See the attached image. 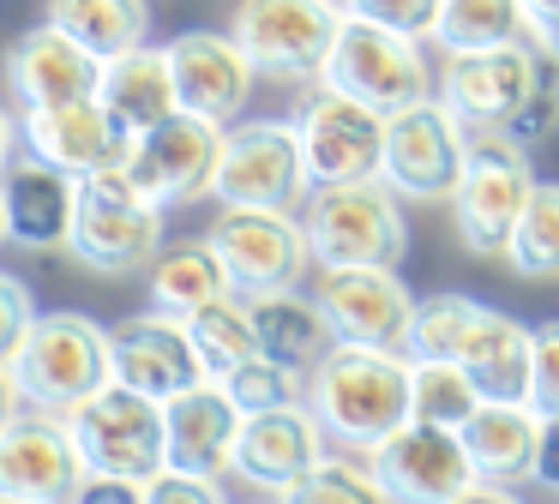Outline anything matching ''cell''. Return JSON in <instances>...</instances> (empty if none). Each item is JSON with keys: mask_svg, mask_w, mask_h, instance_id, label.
<instances>
[{"mask_svg": "<svg viewBox=\"0 0 559 504\" xmlns=\"http://www.w3.org/2000/svg\"><path fill=\"white\" fill-rule=\"evenodd\" d=\"M307 408L319 415L325 439L373 456L391 432L415 420V360L403 348L331 343V355L307 372Z\"/></svg>", "mask_w": 559, "mask_h": 504, "instance_id": "obj_1", "label": "cell"}, {"mask_svg": "<svg viewBox=\"0 0 559 504\" xmlns=\"http://www.w3.org/2000/svg\"><path fill=\"white\" fill-rule=\"evenodd\" d=\"M13 379L25 408H49V415H73L85 396H97L115 379L109 367V324H97L91 312L55 307L37 312L25 331V343L13 348Z\"/></svg>", "mask_w": 559, "mask_h": 504, "instance_id": "obj_2", "label": "cell"}, {"mask_svg": "<svg viewBox=\"0 0 559 504\" xmlns=\"http://www.w3.org/2000/svg\"><path fill=\"white\" fill-rule=\"evenodd\" d=\"M163 235H169V211L151 204L133 187L127 168H103V175L79 180V216H73V252L85 271L97 276H139L157 264Z\"/></svg>", "mask_w": 559, "mask_h": 504, "instance_id": "obj_3", "label": "cell"}, {"mask_svg": "<svg viewBox=\"0 0 559 504\" xmlns=\"http://www.w3.org/2000/svg\"><path fill=\"white\" fill-rule=\"evenodd\" d=\"M301 228L319 271L343 264H403L409 252V223L397 211V192L385 180H343V187H313L301 204Z\"/></svg>", "mask_w": 559, "mask_h": 504, "instance_id": "obj_4", "label": "cell"}, {"mask_svg": "<svg viewBox=\"0 0 559 504\" xmlns=\"http://www.w3.org/2000/svg\"><path fill=\"white\" fill-rule=\"evenodd\" d=\"M554 55L559 48L535 43V36L493 43V48H457V55H445L439 96L469 132H511L518 115L530 108V96L542 91Z\"/></svg>", "mask_w": 559, "mask_h": 504, "instance_id": "obj_5", "label": "cell"}, {"mask_svg": "<svg viewBox=\"0 0 559 504\" xmlns=\"http://www.w3.org/2000/svg\"><path fill=\"white\" fill-rule=\"evenodd\" d=\"M530 192H535V168L523 156V144L511 132H475L469 163L457 175V192L445 199L451 223H457V240L475 259H506L511 228H518Z\"/></svg>", "mask_w": 559, "mask_h": 504, "instance_id": "obj_6", "label": "cell"}, {"mask_svg": "<svg viewBox=\"0 0 559 504\" xmlns=\"http://www.w3.org/2000/svg\"><path fill=\"white\" fill-rule=\"evenodd\" d=\"M319 84H331L343 96H361L379 115H397L409 103L439 96L421 36H403V31L373 24V19H349V12H343V31L331 43V60H325V79Z\"/></svg>", "mask_w": 559, "mask_h": 504, "instance_id": "obj_7", "label": "cell"}, {"mask_svg": "<svg viewBox=\"0 0 559 504\" xmlns=\"http://www.w3.org/2000/svg\"><path fill=\"white\" fill-rule=\"evenodd\" d=\"M79 456L91 475H121V480H151L169 468V427H163V403L133 384H103L97 396L67 415Z\"/></svg>", "mask_w": 559, "mask_h": 504, "instance_id": "obj_8", "label": "cell"}, {"mask_svg": "<svg viewBox=\"0 0 559 504\" xmlns=\"http://www.w3.org/2000/svg\"><path fill=\"white\" fill-rule=\"evenodd\" d=\"M229 31L253 55L259 79L319 84L343 31V0H241Z\"/></svg>", "mask_w": 559, "mask_h": 504, "instance_id": "obj_9", "label": "cell"}, {"mask_svg": "<svg viewBox=\"0 0 559 504\" xmlns=\"http://www.w3.org/2000/svg\"><path fill=\"white\" fill-rule=\"evenodd\" d=\"M211 252L223 259L235 295H265V288H301L313 247L295 211H265V204H217L205 228Z\"/></svg>", "mask_w": 559, "mask_h": 504, "instance_id": "obj_10", "label": "cell"}, {"mask_svg": "<svg viewBox=\"0 0 559 504\" xmlns=\"http://www.w3.org/2000/svg\"><path fill=\"white\" fill-rule=\"evenodd\" d=\"M313 180H307L301 132L295 120H235L223 132L217 180L211 199L217 204H265V211H295L307 204Z\"/></svg>", "mask_w": 559, "mask_h": 504, "instance_id": "obj_11", "label": "cell"}, {"mask_svg": "<svg viewBox=\"0 0 559 504\" xmlns=\"http://www.w3.org/2000/svg\"><path fill=\"white\" fill-rule=\"evenodd\" d=\"M469 139L475 132L445 108V96L397 108L385 120V168H379V180L397 199H421V204L451 199L463 163H469Z\"/></svg>", "mask_w": 559, "mask_h": 504, "instance_id": "obj_12", "label": "cell"}, {"mask_svg": "<svg viewBox=\"0 0 559 504\" xmlns=\"http://www.w3.org/2000/svg\"><path fill=\"white\" fill-rule=\"evenodd\" d=\"M385 120L373 103L343 96L331 84H319L295 115L301 132V156H307V180L313 187H343V180H379L385 168Z\"/></svg>", "mask_w": 559, "mask_h": 504, "instance_id": "obj_13", "label": "cell"}, {"mask_svg": "<svg viewBox=\"0 0 559 504\" xmlns=\"http://www.w3.org/2000/svg\"><path fill=\"white\" fill-rule=\"evenodd\" d=\"M223 132H229V127H217V120H205V115H187V108H175L169 120H157V127L139 132L121 168L133 175V187L145 192L151 204H163V211H175V204H193V199H211L217 156H223Z\"/></svg>", "mask_w": 559, "mask_h": 504, "instance_id": "obj_14", "label": "cell"}, {"mask_svg": "<svg viewBox=\"0 0 559 504\" xmlns=\"http://www.w3.org/2000/svg\"><path fill=\"white\" fill-rule=\"evenodd\" d=\"M0 84H7V103L19 115H37V108H61V103H85L103 84V55H91L79 36H67L61 24H31L7 43L0 55Z\"/></svg>", "mask_w": 559, "mask_h": 504, "instance_id": "obj_15", "label": "cell"}, {"mask_svg": "<svg viewBox=\"0 0 559 504\" xmlns=\"http://www.w3.org/2000/svg\"><path fill=\"white\" fill-rule=\"evenodd\" d=\"M313 295H319V307H325L337 343L409 348L415 295L403 288L397 264H343V271H319Z\"/></svg>", "mask_w": 559, "mask_h": 504, "instance_id": "obj_16", "label": "cell"}, {"mask_svg": "<svg viewBox=\"0 0 559 504\" xmlns=\"http://www.w3.org/2000/svg\"><path fill=\"white\" fill-rule=\"evenodd\" d=\"M85 480L67 415L49 408H19L0 427V499H37V504H67L73 487Z\"/></svg>", "mask_w": 559, "mask_h": 504, "instance_id": "obj_17", "label": "cell"}, {"mask_svg": "<svg viewBox=\"0 0 559 504\" xmlns=\"http://www.w3.org/2000/svg\"><path fill=\"white\" fill-rule=\"evenodd\" d=\"M367 463H373L379 480H385L391 504H451L475 480V463H469V451H463V432L427 427V420L397 427Z\"/></svg>", "mask_w": 559, "mask_h": 504, "instance_id": "obj_18", "label": "cell"}, {"mask_svg": "<svg viewBox=\"0 0 559 504\" xmlns=\"http://www.w3.org/2000/svg\"><path fill=\"white\" fill-rule=\"evenodd\" d=\"M109 367H115V384H133V391L157 396V403H169V396L193 391L205 379L193 336H187V319L157 312V307L127 312L121 324H109Z\"/></svg>", "mask_w": 559, "mask_h": 504, "instance_id": "obj_19", "label": "cell"}, {"mask_svg": "<svg viewBox=\"0 0 559 504\" xmlns=\"http://www.w3.org/2000/svg\"><path fill=\"white\" fill-rule=\"evenodd\" d=\"M319 456H325L319 415L307 403H289V408H265V415H241L229 475L247 480L253 492H265V499H283Z\"/></svg>", "mask_w": 559, "mask_h": 504, "instance_id": "obj_20", "label": "cell"}, {"mask_svg": "<svg viewBox=\"0 0 559 504\" xmlns=\"http://www.w3.org/2000/svg\"><path fill=\"white\" fill-rule=\"evenodd\" d=\"M169 67H175V96L187 115H205L217 127H235L253 96V55L235 43V31H181L169 36Z\"/></svg>", "mask_w": 559, "mask_h": 504, "instance_id": "obj_21", "label": "cell"}, {"mask_svg": "<svg viewBox=\"0 0 559 504\" xmlns=\"http://www.w3.org/2000/svg\"><path fill=\"white\" fill-rule=\"evenodd\" d=\"M19 139L37 163L61 168V175L85 180V175H103V168H121L127 151H133V132L97 103H61V108H37V115H19Z\"/></svg>", "mask_w": 559, "mask_h": 504, "instance_id": "obj_22", "label": "cell"}, {"mask_svg": "<svg viewBox=\"0 0 559 504\" xmlns=\"http://www.w3.org/2000/svg\"><path fill=\"white\" fill-rule=\"evenodd\" d=\"M0 199H7V228H13L19 252H67L79 216V180L61 168L37 163L19 151V163L0 175Z\"/></svg>", "mask_w": 559, "mask_h": 504, "instance_id": "obj_23", "label": "cell"}, {"mask_svg": "<svg viewBox=\"0 0 559 504\" xmlns=\"http://www.w3.org/2000/svg\"><path fill=\"white\" fill-rule=\"evenodd\" d=\"M163 427H169V468L181 475L223 480L235 456V432H241V408L223 391V379H199L193 391L163 403Z\"/></svg>", "mask_w": 559, "mask_h": 504, "instance_id": "obj_24", "label": "cell"}, {"mask_svg": "<svg viewBox=\"0 0 559 504\" xmlns=\"http://www.w3.org/2000/svg\"><path fill=\"white\" fill-rule=\"evenodd\" d=\"M463 451L475 463V480H535V444H542V408L535 403H506V396H481L469 420H463Z\"/></svg>", "mask_w": 559, "mask_h": 504, "instance_id": "obj_25", "label": "cell"}, {"mask_svg": "<svg viewBox=\"0 0 559 504\" xmlns=\"http://www.w3.org/2000/svg\"><path fill=\"white\" fill-rule=\"evenodd\" d=\"M457 367L481 384V396H506V403H530V372H535V324L511 319V312L481 307L457 348Z\"/></svg>", "mask_w": 559, "mask_h": 504, "instance_id": "obj_26", "label": "cell"}, {"mask_svg": "<svg viewBox=\"0 0 559 504\" xmlns=\"http://www.w3.org/2000/svg\"><path fill=\"white\" fill-rule=\"evenodd\" d=\"M97 103L109 108L115 120H121L127 132H145L157 127V120H169L175 108H181V96H175V67H169V48H127V55L103 60V84H97Z\"/></svg>", "mask_w": 559, "mask_h": 504, "instance_id": "obj_27", "label": "cell"}, {"mask_svg": "<svg viewBox=\"0 0 559 504\" xmlns=\"http://www.w3.org/2000/svg\"><path fill=\"white\" fill-rule=\"evenodd\" d=\"M247 307H253L259 355L283 360V367H295V372H313L319 360L331 355V343H337L319 295H301V288H265V295H247Z\"/></svg>", "mask_w": 559, "mask_h": 504, "instance_id": "obj_28", "label": "cell"}, {"mask_svg": "<svg viewBox=\"0 0 559 504\" xmlns=\"http://www.w3.org/2000/svg\"><path fill=\"white\" fill-rule=\"evenodd\" d=\"M145 295L157 312H175V319H187V312H199L205 300L229 295V271H223V259L211 252V240H193V247H163L157 264L145 271Z\"/></svg>", "mask_w": 559, "mask_h": 504, "instance_id": "obj_29", "label": "cell"}, {"mask_svg": "<svg viewBox=\"0 0 559 504\" xmlns=\"http://www.w3.org/2000/svg\"><path fill=\"white\" fill-rule=\"evenodd\" d=\"M43 19L61 24L67 36H79L91 55L115 60L151 36V0H49Z\"/></svg>", "mask_w": 559, "mask_h": 504, "instance_id": "obj_30", "label": "cell"}, {"mask_svg": "<svg viewBox=\"0 0 559 504\" xmlns=\"http://www.w3.org/2000/svg\"><path fill=\"white\" fill-rule=\"evenodd\" d=\"M187 336H193V355L205 367V379H229L235 367L259 355V331H253V307L247 295H217L199 312H187Z\"/></svg>", "mask_w": 559, "mask_h": 504, "instance_id": "obj_31", "label": "cell"}, {"mask_svg": "<svg viewBox=\"0 0 559 504\" xmlns=\"http://www.w3.org/2000/svg\"><path fill=\"white\" fill-rule=\"evenodd\" d=\"M506 264L523 283H559V180H535L518 228H511Z\"/></svg>", "mask_w": 559, "mask_h": 504, "instance_id": "obj_32", "label": "cell"}, {"mask_svg": "<svg viewBox=\"0 0 559 504\" xmlns=\"http://www.w3.org/2000/svg\"><path fill=\"white\" fill-rule=\"evenodd\" d=\"M283 504H391V492L361 451H337V456L325 451L289 492H283Z\"/></svg>", "mask_w": 559, "mask_h": 504, "instance_id": "obj_33", "label": "cell"}, {"mask_svg": "<svg viewBox=\"0 0 559 504\" xmlns=\"http://www.w3.org/2000/svg\"><path fill=\"white\" fill-rule=\"evenodd\" d=\"M518 36H530L523 0H445L433 43L445 55H457V48H493V43H518Z\"/></svg>", "mask_w": 559, "mask_h": 504, "instance_id": "obj_34", "label": "cell"}, {"mask_svg": "<svg viewBox=\"0 0 559 504\" xmlns=\"http://www.w3.org/2000/svg\"><path fill=\"white\" fill-rule=\"evenodd\" d=\"M475 408H481V384L457 360H415V420L457 432Z\"/></svg>", "mask_w": 559, "mask_h": 504, "instance_id": "obj_35", "label": "cell"}, {"mask_svg": "<svg viewBox=\"0 0 559 504\" xmlns=\"http://www.w3.org/2000/svg\"><path fill=\"white\" fill-rule=\"evenodd\" d=\"M481 300L469 295H433V300H415V324H409V360H457L463 336H469Z\"/></svg>", "mask_w": 559, "mask_h": 504, "instance_id": "obj_36", "label": "cell"}, {"mask_svg": "<svg viewBox=\"0 0 559 504\" xmlns=\"http://www.w3.org/2000/svg\"><path fill=\"white\" fill-rule=\"evenodd\" d=\"M223 391L235 396L241 415H265V408H289V403H307V372L283 367L271 355H253L247 367H235L223 379Z\"/></svg>", "mask_w": 559, "mask_h": 504, "instance_id": "obj_37", "label": "cell"}, {"mask_svg": "<svg viewBox=\"0 0 559 504\" xmlns=\"http://www.w3.org/2000/svg\"><path fill=\"white\" fill-rule=\"evenodd\" d=\"M343 12H349V19H373V24H391V31H403V36L433 43L445 0H343Z\"/></svg>", "mask_w": 559, "mask_h": 504, "instance_id": "obj_38", "label": "cell"}, {"mask_svg": "<svg viewBox=\"0 0 559 504\" xmlns=\"http://www.w3.org/2000/svg\"><path fill=\"white\" fill-rule=\"evenodd\" d=\"M31 319H37V295H31L25 276L0 271V360H13V348L25 343Z\"/></svg>", "mask_w": 559, "mask_h": 504, "instance_id": "obj_39", "label": "cell"}, {"mask_svg": "<svg viewBox=\"0 0 559 504\" xmlns=\"http://www.w3.org/2000/svg\"><path fill=\"white\" fill-rule=\"evenodd\" d=\"M530 403L542 415H559V319L535 324V372H530Z\"/></svg>", "mask_w": 559, "mask_h": 504, "instance_id": "obj_40", "label": "cell"}, {"mask_svg": "<svg viewBox=\"0 0 559 504\" xmlns=\"http://www.w3.org/2000/svg\"><path fill=\"white\" fill-rule=\"evenodd\" d=\"M145 504H229L217 480L205 475H181V468H163L145 480Z\"/></svg>", "mask_w": 559, "mask_h": 504, "instance_id": "obj_41", "label": "cell"}, {"mask_svg": "<svg viewBox=\"0 0 559 504\" xmlns=\"http://www.w3.org/2000/svg\"><path fill=\"white\" fill-rule=\"evenodd\" d=\"M67 504H145V480H121V475H91L73 487Z\"/></svg>", "mask_w": 559, "mask_h": 504, "instance_id": "obj_42", "label": "cell"}, {"mask_svg": "<svg viewBox=\"0 0 559 504\" xmlns=\"http://www.w3.org/2000/svg\"><path fill=\"white\" fill-rule=\"evenodd\" d=\"M535 480L559 492V415H542V444H535Z\"/></svg>", "mask_w": 559, "mask_h": 504, "instance_id": "obj_43", "label": "cell"}, {"mask_svg": "<svg viewBox=\"0 0 559 504\" xmlns=\"http://www.w3.org/2000/svg\"><path fill=\"white\" fill-rule=\"evenodd\" d=\"M523 19H530L535 43L559 48V0H523Z\"/></svg>", "mask_w": 559, "mask_h": 504, "instance_id": "obj_44", "label": "cell"}, {"mask_svg": "<svg viewBox=\"0 0 559 504\" xmlns=\"http://www.w3.org/2000/svg\"><path fill=\"white\" fill-rule=\"evenodd\" d=\"M19 151H25V139H19V108L0 103V175L19 163Z\"/></svg>", "mask_w": 559, "mask_h": 504, "instance_id": "obj_45", "label": "cell"}, {"mask_svg": "<svg viewBox=\"0 0 559 504\" xmlns=\"http://www.w3.org/2000/svg\"><path fill=\"white\" fill-rule=\"evenodd\" d=\"M451 504H518V492L499 487V480H469V487H463Z\"/></svg>", "mask_w": 559, "mask_h": 504, "instance_id": "obj_46", "label": "cell"}, {"mask_svg": "<svg viewBox=\"0 0 559 504\" xmlns=\"http://www.w3.org/2000/svg\"><path fill=\"white\" fill-rule=\"evenodd\" d=\"M19 408H25V396H19V379H13V367L0 360V427H7V420H13Z\"/></svg>", "mask_w": 559, "mask_h": 504, "instance_id": "obj_47", "label": "cell"}, {"mask_svg": "<svg viewBox=\"0 0 559 504\" xmlns=\"http://www.w3.org/2000/svg\"><path fill=\"white\" fill-rule=\"evenodd\" d=\"M0 247H13V228H7V199H0Z\"/></svg>", "mask_w": 559, "mask_h": 504, "instance_id": "obj_48", "label": "cell"}, {"mask_svg": "<svg viewBox=\"0 0 559 504\" xmlns=\"http://www.w3.org/2000/svg\"><path fill=\"white\" fill-rule=\"evenodd\" d=\"M0 504H37V499H0Z\"/></svg>", "mask_w": 559, "mask_h": 504, "instance_id": "obj_49", "label": "cell"}, {"mask_svg": "<svg viewBox=\"0 0 559 504\" xmlns=\"http://www.w3.org/2000/svg\"><path fill=\"white\" fill-rule=\"evenodd\" d=\"M253 504H283V499H253Z\"/></svg>", "mask_w": 559, "mask_h": 504, "instance_id": "obj_50", "label": "cell"}]
</instances>
